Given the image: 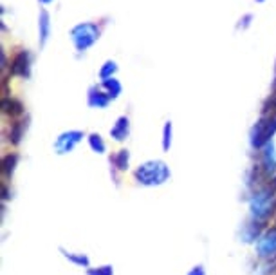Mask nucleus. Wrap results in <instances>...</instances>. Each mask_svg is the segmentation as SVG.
Masks as SVG:
<instances>
[{
    "label": "nucleus",
    "instance_id": "obj_14",
    "mask_svg": "<svg viewBox=\"0 0 276 275\" xmlns=\"http://www.w3.org/2000/svg\"><path fill=\"white\" fill-rule=\"evenodd\" d=\"M103 87L108 90V96H110V98H117V96H120V93H121V83L117 82V80L107 78V80L103 82Z\"/></svg>",
    "mask_w": 276,
    "mask_h": 275
},
{
    "label": "nucleus",
    "instance_id": "obj_1",
    "mask_svg": "<svg viewBox=\"0 0 276 275\" xmlns=\"http://www.w3.org/2000/svg\"><path fill=\"white\" fill-rule=\"evenodd\" d=\"M135 179L145 187L163 185L170 179V169L164 161H146L135 170Z\"/></svg>",
    "mask_w": 276,
    "mask_h": 275
},
{
    "label": "nucleus",
    "instance_id": "obj_4",
    "mask_svg": "<svg viewBox=\"0 0 276 275\" xmlns=\"http://www.w3.org/2000/svg\"><path fill=\"white\" fill-rule=\"evenodd\" d=\"M97 34H100V31L94 24H82L72 29V40L80 51H85L97 40Z\"/></svg>",
    "mask_w": 276,
    "mask_h": 275
},
{
    "label": "nucleus",
    "instance_id": "obj_17",
    "mask_svg": "<svg viewBox=\"0 0 276 275\" xmlns=\"http://www.w3.org/2000/svg\"><path fill=\"white\" fill-rule=\"evenodd\" d=\"M40 27H42V44H45V40H47V34H49V15H47V11H42Z\"/></svg>",
    "mask_w": 276,
    "mask_h": 275
},
{
    "label": "nucleus",
    "instance_id": "obj_9",
    "mask_svg": "<svg viewBox=\"0 0 276 275\" xmlns=\"http://www.w3.org/2000/svg\"><path fill=\"white\" fill-rule=\"evenodd\" d=\"M2 111H4V114H9L11 118H16L24 113V105L15 98H4L2 100Z\"/></svg>",
    "mask_w": 276,
    "mask_h": 275
},
{
    "label": "nucleus",
    "instance_id": "obj_20",
    "mask_svg": "<svg viewBox=\"0 0 276 275\" xmlns=\"http://www.w3.org/2000/svg\"><path fill=\"white\" fill-rule=\"evenodd\" d=\"M22 131H24V125L22 123H15L11 131V138H13V143H18L20 138H22Z\"/></svg>",
    "mask_w": 276,
    "mask_h": 275
},
{
    "label": "nucleus",
    "instance_id": "obj_13",
    "mask_svg": "<svg viewBox=\"0 0 276 275\" xmlns=\"http://www.w3.org/2000/svg\"><path fill=\"white\" fill-rule=\"evenodd\" d=\"M16 161H18V156L16 154H9L4 158V161H2V176H11V172L15 170L16 167Z\"/></svg>",
    "mask_w": 276,
    "mask_h": 275
},
{
    "label": "nucleus",
    "instance_id": "obj_11",
    "mask_svg": "<svg viewBox=\"0 0 276 275\" xmlns=\"http://www.w3.org/2000/svg\"><path fill=\"white\" fill-rule=\"evenodd\" d=\"M108 98H110V96L105 95V93H101V90L90 89L89 105H90V107H97V109H101V107H107V105H108Z\"/></svg>",
    "mask_w": 276,
    "mask_h": 275
},
{
    "label": "nucleus",
    "instance_id": "obj_26",
    "mask_svg": "<svg viewBox=\"0 0 276 275\" xmlns=\"http://www.w3.org/2000/svg\"><path fill=\"white\" fill-rule=\"evenodd\" d=\"M274 257H276V255H274Z\"/></svg>",
    "mask_w": 276,
    "mask_h": 275
},
{
    "label": "nucleus",
    "instance_id": "obj_23",
    "mask_svg": "<svg viewBox=\"0 0 276 275\" xmlns=\"http://www.w3.org/2000/svg\"><path fill=\"white\" fill-rule=\"evenodd\" d=\"M272 189H274V190H276V179H274V181H272Z\"/></svg>",
    "mask_w": 276,
    "mask_h": 275
},
{
    "label": "nucleus",
    "instance_id": "obj_15",
    "mask_svg": "<svg viewBox=\"0 0 276 275\" xmlns=\"http://www.w3.org/2000/svg\"><path fill=\"white\" fill-rule=\"evenodd\" d=\"M89 143L90 147H92L94 152H97V154H101V152H105V141L101 140V136L100 134H90L89 136Z\"/></svg>",
    "mask_w": 276,
    "mask_h": 275
},
{
    "label": "nucleus",
    "instance_id": "obj_21",
    "mask_svg": "<svg viewBox=\"0 0 276 275\" xmlns=\"http://www.w3.org/2000/svg\"><path fill=\"white\" fill-rule=\"evenodd\" d=\"M114 71H116V64H114V62H107V64H105V67L101 69L100 75H101V78L107 80V76L110 75V72H114Z\"/></svg>",
    "mask_w": 276,
    "mask_h": 275
},
{
    "label": "nucleus",
    "instance_id": "obj_7",
    "mask_svg": "<svg viewBox=\"0 0 276 275\" xmlns=\"http://www.w3.org/2000/svg\"><path fill=\"white\" fill-rule=\"evenodd\" d=\"M11 72L18 76H29V54L26 51L18 53L11 64Z\"/></svg>",
    "mask_w": 276,
    "mask_h": 275
},
{
    "label": "nucleus",
    "instance_id": "obj_25",
    "mask_svg": "<svg viewBox=\"0 0 276 275\" xmlns=\"http://www.w3.org/2000/svg\"><path fill=\"white\" fill-rule=\"evenodd\" d=\"M260 2H262V0H260Z\"/></svg>",
    "mask_w": 276,
    "mask_h": 275
},
{
    "label": "nucleus",
    "instance_id": "obj_24",
    "mask_svg": "<svg viewBox=\"0 0 276 275\" xmlns=\"http://www.w3.org/2000/svg\"><path fill=\"white\" fill-rule=\"evenodd\" d=\"M42 2H44V4H47V2H51V0H42Z\"/></svg>",
    "mask_w": 276,
    "mask_h": 275
},
{
    "label": "nucleus",
    "instance_id": "obj_10",
    "mask_svg": "<svg viewBox=\"0 0 276 275\" xmlns=\"http://www.w3.org/2000/svg\"><path fill=\"white\" fill-rule=\"evenodd\" d=\"M110 134H112L114 140L123 141L125 138H127V136H128V118H127V116H121L120 120L116 121V125H114V127H112Z\"/></svg>",
    "mask_w": 276,
    "mask_h": 275
},
{
    "label": "nucleus",
    "instance_id": "obj_8",
    "mask_svg": "<svg viewBox=\"0 0 276 275\" xmlns=\"http://www.w3.org/2000/svg\"><path fill=\"white\" fill-rule=\"evenodd\" d=\"M262 169H264L269 176L276 172V154H274V147H272V143H267L264 154H262Z\"/></svg>",
    "mask_w": 276,
    "mask_h": 275
},
{
    "label": "nucleus",
    "instance_id": "obj_22",
    "mask_svg": "<svg viewBox=\"0 0 276 275\" xmlns=\"http://www.w3.org/2000/svg\"><path fill=\"white\" fill-rule=\"evenodd\" d=\"M188 275H206V271H204V268L202 266H195L193 270H190V273Z\"/></svg>",
    "mask_w": 276,
    "mask_h": 275
},
{
    "label": "nucleus",
    "instance_id": "obj_16",
    "mask_svg": "<svg viewBox=\"0 0 276 275\" xmlns=\"http://www.w3.org/2000/svg\"><path fill=\"white\" fill-rule=\"evenodd\" d=\"M114 163L120 170H127L128 169V151H120L116 156H114Z\"/></svg>",
    "mask_w": 276,
    "mask_h": 275
},
{
    "label": "nucleus",
    "instance_id": "obj_2",
    "mask_svg": "<svg viewBox=\"0 0 276 275\" xmlns=\"http://www.w3.org/2000/svg\"><path fill=\"white\" fill-rule=\"evenodd\" d=\"M251 215H253L254 221L258 223H265L271 214L276 210V201L274 196H272V190L271 189H262L251 197Z\"/></svg>",
    "mask_w": 276,
    "mask_h": 275
},
{
    "label": "nucleus",
    "instance_id": "obj_5",
    "mask_svg": "<svg viewBox=\"0 0 276 275\" xmlns=\"http://www.w3.org/2000/svg\"><path fill=\"white\" fill-rule=\"evenodd\" d=\"M257 252L260 257H271L276 253V226L265 230L264 234L258 237L257 243Z\"/></svg>",
    "mask_w": 276,
    "mask_h": 275
},
{
    "label": "nucleus",
    "instance_id": "obj_12",
    "mask_svg": "<svg viewBox=\"0 0 276 275\" xmlns=\"http://www.w3.org/2000/svg\"><path fill=\"white\" fill-rule=\"evenodd\" d=\"M62 253H64L65 259H69L71 263H74L76 266H89V264H90L89 257H87L85 253H71V252H67V250H64V248H62Z\"/></svg>",
    "mask_w": 276,
    "mask_h": 275
},
{
    "label": "nucleus",
    "instance_id": "obj_18",
    "mask_svg": "<svg viewBox=\"0 0 276 275\" xmlns=\"http://www.w3.org/2000/svg\"><path fill=\"white\" fill-rule=\"evenodd\" d=\"M164 138H163V149L164 151H168L170 149V143H172V123H166L164 125Z\"/></svg>",
    "mask_w": 276,
    "mask_h": 275
},
{
    "label": "nucleus",
    "instance_id": "obj_19",
    "mask_svg": "<svg viewBox=\"0 0 276 275\" xmlns=\"http://www.w3.org/2000/svg\"><path fill=\"white\" fill-rule=\"evenodd\" d=\"M87 275H114L112 266H100V268H89Z\"/></svg>",
    "mask_w": 276,
    "mask_h": 275
},
{
    "label": "nucleus",
    "instance_id": "obj_3",
    "mask_svg": "<svg viewBox=\"0 0 276 275\" xmlns=\"http://www.w3.org/2000/svg\"><path fill=\"white\" fill-rule=\"evenodd\" d=\"M276 132V116L271 114L267 118H262L257 123V127L253 129V147L260 149L264 145L269 143L271 136Z\"/></svg>",
    "mask_w": 276,
    "mask_h": 275
},
{
    "label": "nucleus",
    "instance_id": "obj_6",
    "mask_svg": "<svg viewBox=\"0 0 276 275\" xmlns=\"http://www.w3.org/2000/svg\"><path fill=\"white\" fill-rule=\"evenodd\" d=\"M82 138H83V132H80V131L64 132V134L56 140V143H54V149H56L58 154H67V152H71L72 149L82 141Z\"/></svg>",
    "mask_w": 276,
    "mask_h": 275
}]
</instances>
